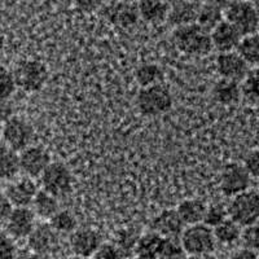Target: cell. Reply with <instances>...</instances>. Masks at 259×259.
I'll return each instance as SVG.
<instances>
[{
    "instance_id": "cell-1",
    "label": "cell",
    "mask_w": 259,
    "mask_h": 259,
    "mask_svg": "<svg viewBox=\"0 0 259 259\" xmlns=\"http://www.w3.org/2000/svg\"><path fill=\"white\" fill-rule=\"evenodd\" d=\"M172 39L178 50L189 56H205L212 50L210 34L197 24L177 27Z\"/></svg>"
},
{
    "instance_id": "cell-2",
    "label": "cell",
    "mask_w": 259,
    "mask_h": 259,
    "mask_svg": "<svg viewBox=\"0 0 259 259\" xmlns=\"http://www.w3.org/2000/svg\"><path fill=\"white\" fill-rule=\"evenodd\" d=\"M223 16L228 24L232 25L241 36L258 34L259 15L253 2H232L226 6Z\"/></svg>"
},
{
    "instance_id": "cell-3",
    "label": "cell",
    "mask_w": 259,
    "mask_h": 259,
    "mask_svg": "<svg viewBox=\"0 0 259 259\" xmlns=\"http://www.w3.org/2000/svg\"><path fill=\"white\" fill-rule=\"evenodd\" d=\"M12 73L17 89L29 94L40 91L50 78L47 66L38 60H22Z\"/></svg>"
},
{
    "instance_id": "cell-4",
    "label": "cell",
    "mask_w": 259,
    "mask_h": 259,
    "mask_svg": "<svg viewBox=\"0 0 259 259\" xmlns=\"http://www.w3.org/2000/svg\"><path fill=\"white\" fill-rule=\"evenodd\" d=\"M227 211L228 219L235 222L241 228L256 224L259 217L258 192L255 189H249L232 197Z\"/></svg>"
},
{
    "instance_id": "cell-5",
    "label": "cell",
    "mask_w": 259,
    "mask_h": 259,
    "mask_svg": "<svg viewBox=\"0 0 259 259\" xmlns=\"http://www.w3.org/2000/svg\"><path fill=\"white\" fill-rule=\"evenodd\" d=\"M179 240L187 255L198 258L211 254L217 245L212 230L202 223L184 228Z\"/></svg>"
},
{
    "instance_id": "cell-6",
    "label": "cell",
    "mask_w": 259,
    "mask_h": 259,
    "mask_svg": "<svg viewBox=\"0 0 259 259\" xmlns=\"http://www.w3.org/2000/svg\"><path fill=\"white\" fill-rule=\"evenodd\" d=\"M136 105L142 114L153 115L167 113L172 108V95L163 84H154L142 89L136 96Z\"/></svg>"
},
{
    "instance_id": "cell-7",
    "label": "cell",
    "mask_w": 259,
    "mask_h": 259,
    "mask_svg": "<svg viewBox=\"0 0 259 259\" xmlns=\"http://www.w3.org/2000/svg\"><path fill=\"white\" fill-rule=\"evenodd\" d=\"M40 182L43 191L59 198L70 193L74 178L68 166L62 162H51L45 172L40 175Z\"/></svg>"
},
{
    "instance_id": "cell-8",
    "label": "cell",
    "mask_w": 259,
    "mask_h": 259,
    "mask_svg": "<svg viewBox=\"0 0 259 259\" xmlns=\"http://www.w3.org/2000/svg\"><path fill=\"white\" fill-rule=\"evenodd\" d=\"M34 128L24 118L15 117L3 123L2 127V138L3 144L15 150L16 153H20L27 147H30L34 140Z\"/></svg>"
},
{
    "instance_id": "cell-9",
    "label": "cell",
    "mask_w": 259,
    "mask_h": 259,
    "mask_svg": "<svg viewBox=\"0 0 259 259\" xmlns=\"http://www.w3.org/2000/svg\"><path fill=\"white\" fill-rule=\"evenodd\" d=\"M253 178L249 175L244 166L239 163H228L221 174V191L228 197H235L237 194L251 189Z\"/></svg>"
},
{
    "instance_id": "cell-10",
    "label": "cell",
    "mask_w": 259,
    "mask_h": 259,
    "mask_svg": "<svg viewBox=\"0 0 259 259\" xmlns=\"http://www.w3.org/2000/svg\"><path fill=\"white\" fill-rule=\"evenodd\" d=\"M18 163L20 171L25 175V178L34 179L45 172L51 163V157L45 148L30 145L18 153Z\"/></svg>"
},
{
    "instance_id": "cell-11",
    "label": "cell",
    "mask_w": 259,
    "mask_h": 259,
    "mask_svg": "<svg viewBox=\"0 0 259 259\" xmlns=\"http://www.w3.org/2000/svg\"><path fill=\"white\" fill-rule=\"evenodd\" d=\"M69 244H70L74 256L91 258L96 253L97 249L103 245V239L96 230L77 228L73 233H70Z\"/></svg>"
},
{
    "instance_id": "cell-12",
    "label": "cell",
    "mask_w": 259,
    "mask_h": 259,
    "mask_svg": "<svg viewBox=\"0 0 259 259\" xmlns=\"http://www.w3.org/2000/svg\"><path fill=\"white\" fill-rule=\"evenodd\" d=\"M35 226L36 217L30 207H15L6 224V231L13 240L27 239Z\"/></svg>"
},
{
    "instance_id": "cell-13",
    "label": "cell",
    "mask_w": 259,
    "mask_h": 259,
    "mask_svg": "<svg viewBox=\"0 0 259 259\" xmlns=\"http://www.w3.org/2000/svg\"><path fill=\"white\" fill-rule=\"evenodd\" d=\"M184 228L186 226L175 209L163 210L150 222V232L157 233L162 239H180Z\"/></svg>"
},
{
    "instance_id": "cell-14",
    "label": "cell",
    "mask_w": 259,
    "mask_h": 259,
    "mask_svg": "<svg viewBox=\"0 0 259 259\" xmlns=\"http://www.w3.org/2000/svg\"><path fill=\"white\" fill-rule=\"evenodd\" d=\"M215 65H217V71L219 73L222 79L232 80V82L237 83L241 82L251 69L236 52L219 53Z\"/></svg>"
},
{
    "instance_id": "cell-15",
    "label": "cell",
    "mask_w": 259,
    "mask_h": 259,
    "mask_svg": "<svg viewBox=\"0 0 259 259\" xmlns=\"http://www.w3.org/2000/svg\"><path fill=\"white\" fill-rule=\"evenodd\" d=\"M27 245L32 253L51 255L59 247V235L51 228L50 224H36L27 237Z\"/></svg>"
},
{
    "instance_id": "cell-16",
    "label": "cell",
    "mask_w": 259,
    "mask_h": 259,
    "mask_svg": "<svg viewBox=\"0 0 259 259\" xmlns=\"http://www.w3.org/2000/svg\"><path fill=\"white\" fill-rule=\"evenodd\" d=\"M38 191L39 189L34 179L22 178V179L11 183L7 187L4 196L13 207H29L31 206L32 200Z\"/></svg>"
},
{
    "instance_id": "cell-17",
    "label": "cell",
    "mask_w": 259,
    "mask_h": 259,
    "mask_svg": "<svg viewBox=\"0 0 259 259\" xmlns=\"http://www.w3.org/2000/svg\"><path fill=\"white\" fill-rule=\"evenodd\" d=\"M241 38L240 32L224 20L210 31L212 48L218 50L221 53L235 52Z\"/></svg>"
},
{
    "instance_id": "cell-18",
    "label": "cell",
    "mask_w": 259,
    "mask_h": 259,
    "mask_svg": "<svg viewBox=\"0 0 259 259\" xmlns=\"http://www.w3.org/2000/svg\"><path fill=\"white\" fill-rule=\"evenodd\" d=\"M200 7L197 3L192 2H179L170 6L167 21L172 26L182 27L187 25L196 24Z\"/></svg>"
},
{
    "instance_id": "cell-19",
    "label": "cell",
    "mask_w": 259,
    "mask_h": 259,
    "mask_svg": "<svg viewBox=\"0 0 259 259\" xmlns=\"http://www.w3.org/2000/svg\"><path fill=\"white\" fill-rule=\"evenodd\" d=\"M175 210H177L179 218L182 219L183 224L189 227L202 223L206 205L198 198H189V200L182 201Z\"/></svg>"
},
{
    "instance_id": "cell-20",
    "label": "cell",
    "mask_w": 259,
    "mask_h": 259,
    "mask_svg": "<svg viewBox=\"0 0 259 259\" xmlns=\"http://www.w3.org/2000/svg\"><path fill=\"white\" fill-rule=\"evenodd\" d=\"M139 16L149 24L158 25L167 20L170 4L163 2H140L136 4Z\"/></svg>"
},
{
    "instance_id": "cell-21",
    "label": "cell",
    "mask_w": 259,
    "mask_h": 259,
    "mask_svg": "<svg viewBox=\"0 0 259 259\" xmlns=\"http://www.w3.org/2000/svg\"><path fill=\"white\" fill-rule=\"evenodd\" d=\"M212 95H214L215 100L222 105H235L241 100L240 83L221 79L215 83Z\"/></svg>"
},
{
    "instance_id": "cell-22",
    "label": "cell",
    "mask_w": 259,
    "mask_h": 259,
    "mask_svg": "<svg viewBox=\"0 0 259 259\" xmlns=\"http://www.w3.org/2000/svg\"><path fill=\"white\" fill-rule=\"evenodd\" d=\"M31 210L35 217L41 219H51L60 210L59 198L53 197L52 194L41 189V191H38L32 200Z\"/></svg>"
},
{
    "instance_id": "cell-23",
    "label": "cell",
    "mask_w": 259,
    "mask_h": 259,
    "mask_svg": "<svg viewBox=\"0 0 259 259\" xmlns=\"http://www.w3.org/2000/svg\"><path fill=\"white\" fill-rule=\"evenodd\" d=\"M106 11H108V17L112 22L123 27L136 24V20L139 17L138 7L134 4L115 3L112 4Z\"/></svg>"
},
{
    "instance_id": "cell-24",
    "label": "cell",
    "mask_w": 259,
    "mask_h": 259,
    "mask_svg": "<svg viewBox=\"0 0 259 259\" xmlns=\"http://www.w3.org/2000/svg\"><path fill=\"white\" fill-rule=\"evenodd\" d=\"M18 172V153L0 143V180H12Z\"/></svg>"
},
{
    "instance_id": "cell-25",
    "label": "cell",
    "mask_w": 259,
    "mask_h": 259,
    "mask_svg": "<svg viewBox=\"0 0 259 259\" xmlns=\"http://www.w3.org/2000/svg\"><path fill=\"white\" fill-rule=\"evenodd\" d=\"M163 240L161 236L154 232H148L143 236H139L135 246V253L142 258H157L161 250Z\"/></svg>"
},
{
    "instance_id": "cell-26",
    "label": "cell",
    "mask_w": 259,
    "mask_h": 259,
    "mask_svg": "<svg viewBox=\"0 0 259 259\" xmlns=\"http://www.w3.org/2000/svg\"><path fill=\"white\" fill-rule=\"evenodd\" d=\"M249 66L256 68L259 61V38L258 34L242 36L235 51Z\"/></svg>"
},
{
    "instance_id": "cell-27",
    "label": "cell",
    "mask_w": 259,
    "mask_h": 259,
    "mask_svg": "<svg viewBox=\"0 0 259 259\" xmlns=\"http://www.w3.org/2000/svg\"><path fill=\"white\" fill-rule=\"evenodd\" d=\"M241 230V227L237 226L235 222L227 219L223 223L212 228V235H214L215 242H219L222 245H233L240 241Z\"/></svg>"
},
{
    "instance_id": "cell-28",
    "label": "cell",
    "mask_w": 259,
    "mask_h": 259,
    "mask_svg": "<svg viewBox=\"0 0 259 259\" xmlns=\"http://www.w3.org/2000/svg\"><path fill=\"white\" fill-rule=\"evenodd\" d=\"M162 78H163V73H162L161 68L156 64H150V62L145 64L144 62V64L139 65L135 70V79L142 89L159 84Z\"/></svg>"
},
{
    "instance_id": "cell-29",
    "label": "cell",
    "mask_w": 259,
    "mask_h": 259,
    "mask_svg": "<svg viewBox=\"0 0 259 259\" xmlns=\"http://www.w3.org/2000/svg\"><path fill=\"white\" fill-rule=\"evenodd\" d=\"M222 17H223V12H222V8L218 4H205V6L200 7L196 24L210 34V31L221 21H223Z\"/></svg>"
},
{
    "instance_id": "cell-30",
    "label": "cell",
    "mask_w": 259,
    "mask_h": 259,
    "mask_svg": "<svg viewBox=\"0 0 259 259\" xmlns=\"http://www.w3.org/2000/svg\"><path fill=\"white\" fill-rule=\"evenodd\" d=\"M50 226L57 235L60 233H73L77 230L78 222L75 215L69 210H59L50 219Z\"/></svg>"
},
{
    "instance_id": "cell-31",
    "label": "cell",
    "mask_w": 259,
    "mask_h": 259,
    "mask_svg": "<svg viewBox=\"0 0 259 259\" xmlns=\"http://www.w3.org/2000/svg\"><path fill=\"white\" fill-rule=\"evenodd\" d=\"M240 91H241V97L246 103L255 106L259 100L258 94V70L256 68L250 69L246 77L240 83Z\"/></svg>"
},
{
    "instance_id": "cell-32",
    "label": "cell",
    "mask_w": 259,
    "mask_h": 259,
    "mask_svg": "<svg viewBox=\"0 0 259 259\" xmlns=\"http://www.w3.org/2000/svg\"><path fill=\"white\" fill-rule=\"evenodd\" d=\"M227 219H228V211H227V207L223 203H211V205L206 206L202 224L212 230L214 227L219 226Z\"/></svg>"
},
{
    "instance_id": "cell-33",
    "label": "cell",
    "mask_w": 259,
    "mask_h": 259,
    "mask_svg": "<svg viewBox=\"0 0 259 259\" xmlns=\"http://www.w3.org/2000/svg\"><path fill=\"white\" fill-rule=\"evenodd\" d=\"M17 90L13 73L9 69L0 66V103L8 101Z\"/></svg>"
},
{
    "instance_id": "cell-34",
    "label": "cell",
    "mask_w": 259,
    "mask_h": 259,
    "mask_svg": "<svg viewBox=\"0 0 259 259\" xmlns=\"http://www.w3.org/2000/svg\"><path fill=\"white\" fill-rule=\"evenodd\" d=\"M186 255L179 239H165L157 259H184Z\"/></svg>"
},
{
    "instance_id": "cell-35",
    "label": "cell",
    "mask_w": 259,
    "mask_h": 259,
    "mask_svg": "<svg viewBox=\"0 0 259 259\" xmlns=\"http://www.w3.org/2000/svg\"><path fill=\"white\" fill-rule=\"evenodd\" d=\"M139 236L136 235L134 231L130 230H123L119 231L117 233V237H115V246L124 254V256L127 258V255L135 251L136 242H138Z\"/></svg>"
},
{
    "instance_id": "cell-36",
    "label": "cell",
    "mask_w": 259,
    "mask_h": 259,
    "mask_svg": "<svg viewBox=\"0 0 259 259\" xmlns=\"http://www.w3.org/2000/svg\"><path fill=\"white\" fill-rule=\"evenodd\" d=\"M240 241L244 245V249L256 251L258 249V226L254 224V226L245 227L244 230H241Z\"/></svg>"
},
{
    "instance_id": "cell-37",
    "label": "cell",
    "mask_w": 259,
    "mask_h": 259,
    "mask_svg": "<svg viewBox=\"0 0 259 259\" xmlns=\"http://www.w3.org/2000/svg\"><path fill=\"white\" fill-rule=\"evenodd\" d=\"M18 255L15 240L7 233H0V259H16Z\"/></svg>"
},
{
    "instance_id": "cell-38",
    "label": "cell",
    "mask_w": 259,
    "mask_h": 259,
    "mask_svg": "<svg viewBox=\"0 0 259 259\" xmlns=\"http://www.w3.org/2000/svg\"><path fill=\"white\" fill-rule=\"evenodd\" d=\"M94 259H126V256L114 244H103L94 254Z\"/></svg>"
},
{
    "instance_id": "cell-39",
    "label": "cell",
    "mask_w": 259,
    "mask_h": 259,
    "mask_svg": "<svg viewBox=\"0 0 259 259\" xmlns=\"http://www.w3.org/2000/svg\"><path fill=\"white\" fill-rule=\"evenodd\" d=\"M244 168L249 172L253 179H256L258 178V171H259V153L258 150L254 149L250 150L249 153L246 154L244 159Z\"/></svg>"
},
{
    "instance_id": "cell-40",
    "label": "cell",
    "mask_w": 259,
    "mask_h": 259,
    "mask_svg": "<svg viewBox=\"0 0 259 259\" xmlns=\"http://www.w3.org/2000/svg\"><path fill=\"white\" fill-rule=\"evenodd\" d=\"M13 209L15 207L11 205L7 197L4 194H0V228H3L6 227L7 222H8L9 217L12 214Z\"/></svg>"
},
{
    "instance_id": "cell-41",
    "label": "cell",
    "mask_w": 259,
    "mask_h": 259,
    "mask_svg": "<svg viewBox=\"0 0 259 259\" xmlns=\"http://www.w3.org/2000/svg\"><path fill=\"white\" fill-rule=\"evenodd\" d=\"M13 117V108L8 101L0 103V123H6Z\"/></svg>"
},
{
    "instance_id": "cell-42",
    "label": "cell",
    "mask_w": 259,
    "mask_h": 259,
    "mask_svg": "<svg viewBox=\"0 0 259 259\" xmlns=\"http://www.w3.org/2000/svg\"><path fill=\"white\" fill-rule=\"evenodd\" d=\"M231 259H258V254L255 250H249V249H241L237 250Z\"/></svg>"
},
{
    "instance_id": "cell-43",
    "label": "cell",
    "mask_w": 259,
    "mask_h": 259,
    "mask_svg": "<svg viewBox=\"0 0 259 259\" xmlns=\"http://www.w3.org/2000/svg\"><path fill=\"white\" fill-rule=\"evenodd\" d=\"M16 259H52L51 255H45V254H38V253H32V251H29V253H22L21 255H17Z\"/></svg>"
},
{
    "instance_id": "cell-44",
    "label": "cell",
    "mask_w": 259,
    "mask_h": 259,
    "mask_svg": "<svg viewBox=\"0 0 259 259\" xmlns=\"http://www.w3.org/2000/svg\"><path fill=\"white\" fill-rule=\"evenodd\" d=\"M184 259H202V258H198V256H191V255H186Z\"/></svg>"
},
{
    "instance_id": "cell-45",
    "label": "cell",
    "mask_w": 259,
    "mask_h": 259,
    "mask_svg": "<svg viewBox=\"0 0 259 259\" xmlns=\"http://www.w3.org/2000/svg\"><path fill=\"white\" fill-rule=\"evenodd\" d=\"M70 259H90V258H80V256H73V258Z\"/></svg>"
},
{
    "instance_id": "cell-46",
    "label": "cell",
    "mask_w": 259,
    "mask_h": 259,
    "mask_svg": "<svg viewBox=\"0 0 259 259\" xmlns=\"http://www.w3.org/2000/svg\"><path fill=\"white\" fill-rule=\"evenodd\" d=\"M136 259H157V258H142V256H138Z\"/></svg>"
}]
</instances>
